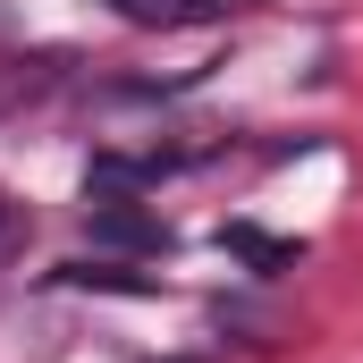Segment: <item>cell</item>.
Wrapping results in <instances>:
<instances>
[{"label": "cell", "mask_w": 363, "mask_h": 363, "mask_svg": "<svg viewBox=\"0 0 363 363\" xmlns=\"http://www.w3.org/2000/svg\"><path fill=\"white\" fill-rule=\"evenodd\" d=\"M17 245H26V211L0 194V254H17Z\"/></svg>", "instance_id": "obj_5"}, {"label": "cell", "mask_w": 363, "mask_h": 363, "mask_svg": "<svg viewBox=\"0 0 363 363\" xmlns=\"http://www.w3.org/2000/svg\"><path fill=\"white\" fill-rule=\"evenodd\" d=\"M220 254H237V262H254V271H296V245H287V237H262V228H245V220L220 228Z\"/></svg>", "instance_id": "obj_3"}, {"label": "cell", "mask_w": 363, "mask_h": 363, "mask_svg": "<svg viewBox=\"0 0 363 363\" xmlns=\"http://www.w3.org/2000/svg\"><path fill=\"white\" fill-rule=\"evenodd\" d=\"M93 237H101V245H135V254H161V245H169V228H161L152 211L118 203V194H93Z\"/></svg>", "instance_id": "obj_1"}, {"label": "cell", "mask_w": 363, "mask_h": 363, "mask_svg": "<svg viewBox=\"0 0 363 363\" xmlns=\"http://www.w3.org/2000/svg\"><path fill=\"white\" fill-rule=\"evenodd\" d=\"M60 279H77V287H118V296H161V279H135V271H93V262H77V271H60Z\"/></svg>", "instance_id": "obj_4"}, {"label": "cell", "mask_w": 363, "mask_h": 363, "mask_svg": "<svg viewBox=\"0 0 363 363\" xmlns=\"http://www.w3.org/2000/svg\"><path fill=\"white\" fill-rule=\"evenodd\" d=\"M127 26H220V17H237V9H254V0H110Z\"/></svg>", "instance_id": "obj_2"}]
</instances>
